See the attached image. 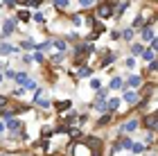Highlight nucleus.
Listing matches in <instances>:
<instances>
[{
	"mask_svg": "<svg viewBox=\"0 0 158 156\" xmlns=\"http://www.w3.org/2000/svg\"><path fill=\"white\" fill-rule=\"evenodd\" d=\"M113 2H102L99 5V9H97V16L99 18H109V16H113V14H115V9H113Z\"/></svg>",
	"mask_w": 158,
	"mask_h": 156,
	"instance_id": "nucleus-1",
	"label": "nucleus"
},
{
	"mask_svg": "<svg viewBox=\"0 0 158 156\" xmlns=\"http://www.w3.org/2000/svg\"><path fill=\"white\" fill-rule=\"evenodd\" d=\"M84 145L90 147L93 152H99V147H102V140L95 138V136H86V138H84Z\"/></svg>",
	"mask_w": 158,
	"mask_h": 156,
	"instance_id": "nucleus-2",
	"label": "nucleus"
},
{
	"mask_svg": "<svg viewBox=\"0 0 158 156\" xmlns=\"http://www.w3.org/2000/svg\"><path fill=\"white\" fill-rule=\"evenodd\" d=\"M124 102L131 104V106H135V104H140V95L135 93V91H129V93H124Z\"/></svg>",
	"mask_w": 158,
	"mask_h": 156,
	"instance_id": "nucleus-3",
	"label": "nucleus"
},
{
	"mask_svg": "<svg viewBox=\"0 0 158 156\" xmlns=\"http://www.w3.org/2000/svg\"><path fill=\"white\" fill-rule=\"evenodd\" d=\"M142 124L149 127L152 131H158V116H147L145 120H142Z\"/></svg>",
	"mask_w": 158,
	"mask_h": 156,
	"instance_id": "nucleus-4",
	"label": "nucleus"
},
{
	"mask_svg": "<svg viewBox=\"0 0 158 156\" xmlns=\"http://www.w3.org/2000/svg\"><path fill=\"white\" fill-rule=\"evenodd\" d=\"M36 104L43 106V109H48V106H50V100L45 97V93H43V91H39V93H36Z\"/></svg>",
	"mask_w": 158,
	"mask_h": 156,
	"instance_id": "nucleus-5",
	"label": "nucleus"
},
{
	"mask_svg": "<svg viewBox=\"0 0 158 156\" xmlns=\"http://www.w3.org/2000/svg\"><path fill=\"white\" fill-rule=\"evenodd\" d=\"M140 84H142V77H138V75H131V77H129V82H127V86H129V88H138Z\"/></svg>",
	"mask_w": 158,
	"mask_h": 156,
	"instance_id": "nucleus-6",
	"label": "nucleus"
},
{
	"mask_svg": "<svg viewBox=\"0 0 158 156\" xmlns=\"http://www.w3.org/2000/svg\"><path fill=\"white\" fill-rule=\"evenodd\" d=\"M14 30H16V23H14V20H5V25H2V34L5 36H9Z\"/></svg>",
	"mask_w": 158,
	"mask_h": 156,
	"instance_id": "nucleus-7",
	"label": "nucleus"
},
{
	"mask_svg": "<svg viewBox=\"0 0 158 156\" xmlns=\"http://www.w3.org/2000/svg\"><path fill=\"white\" fill-rule=\"evenodd\" d=\"M135 129H138V120H129L122 124V131H135Z\"/></svg>",
	"mask_w": 158,
	"mask_h": 156,
	"instance_id": "nucleus-8",
	"label": "nucleus"
},
{
	"mask_svg": "<svg viewBox=\"0 0 158 156\" xmlns=\"http://www.w3.org/2000/svg\"><path fill=\"white\" fill-rule=\"evenodd\" d=\"M7 129H9V131H18L20 129V122L16 118H9V120H7Z\"/></svg>",
	"mask_w": 158,
	"mask_h": 156,
	"instance_id": "nucleus-9",
	"label": "nucleus"
},
{
	"mask_svg": "<svg viewBox=\"0 0 158 156\" xmlns=\"http://www.w3.org/2000/svg\"><path fill=\"white\" fill-rule=\"evenodd\" d=\"M54 106H56V111H68V109H70V102H68V100H63V102L59 100Z\"/></svg>",
	"mask_w": 158,
	"mask_h": 156,
	"instance_id": "nucleus-10",
	"label": "nucleus"
},
{
	"mask_svg": "<svg viewBox=\"0 0 158 156\" xmlns=\"http://www.w3.org/2000/svg\"><path fill=\"white\" fill-rule=\"evenodd\" d=\"M142 52H145V48H142L140 43H133V45H131V54H133V57H138V54H142Z\"/></svg>",
	"mask_w": 158,
	"mask_h": 156,
	"instance_id": "nucleus-11",
	"label": "nucleus"
},
{
	"mask_svg": "<svg viewBox=\"0 0 158 156\" xmlns=\"http://www.w3.org/2000/svg\"><path fill=\"white\" fill-rule=\"evenodd\" d=\"M122 86H124V84H122L120 77H113V79H111V88H113V91H118V88H122Z\"/></svg>",
	"mask_w": 158,
	"mask_h": 156,
	"instance_id": "nucleus-12",
	"label": "nucleus"
},
{
	"mask_svg": "<svg viewBox=\"0 0 158 156\" xmlns=\"http://www.w3.org/2000/svg\"><path fill=\"white\" fill-rule=\"evenodd\" d=\"M118 106H120V97H111V100H109V109L118 111Z\"/></svg>",
	"mask_w": 158,
	"mask_h": 156,
	"instance_id": "nucleus-13",
	"label": "nucleus"
},
{
	"mask_svg": "<svg viewBox=\"0 0 158 156\" xmlns=\"http://www.w3.org/2000/svg\"><path fill=\"white\" fill-rule=\"evenodd\" d=\"M142 39H145V41H152V39H154L152 27H145V30H142Z\"/></svg>",
	"mask_w": 158,
	"mask_h": 156,
	"instance_id": "nucleus-14",
	"label": "nucleus"
},
{
	"mask_svg": "<svg viewBox=\"0 0 158 156\" xmlns=\"http://www.w3.org/2000/svg\"><path fill=\"white\" fill-rule=\"evenodd\" d=\"M142 59H145V61H154V59H156L154 50H145V52H142Z\"/></svg>",
	"mask_w": 158,
	"mask_h": 156,
	"instance_id": "nucleus-15",
	"label": "nucleus"
},
{
	"mask_svg": "<svg viewBox=\"0 0 158 156\" xmlns=\"http://www.w3.org/2000/svg\"><path fill=\"white\" fill-rule=\"evenodd\" d=\"M142 150H145V145H142V143H133L131 145V152L133 154H142Z\"/></svg>",
	"mask_w": 158,
	"mask_h": 156,
	"instance_id": "nucleus-16",
	"label": "nucleus"
},
{
	"mask_svg": "<svg viewBox=\"0 0 158 156\" xmlns=\"http://www.w3.org/2000/svg\"><path fill=\"white\" fill-rule=\"evenodd\" d=\"M16 82H18V84H23V86H25V84L30 82V79H27V75H25V73H18V75H16Z\"/></svg>",
	"mask_w": 158,
	"mask_h": 156,
	"instance_id": "nucleus-17",
	"label": "nucleus"
},
{
	"mask_svg": "<svg viewBox=\"0 0 158 156\" xmlns=\"http://www.w3.org/2000/svg\"><path fill=\"white\" fill-rule=\"evenodd\" d=\"M54 7H56V9H66V7H68V0H54Z\"/></svg>",
	"mask_w": 158,
	"mask_h": 156,
	"instance_id": "nucleus-18",
	"label": "nucleus"
},
{
	"mask_svg": "<svg viewBox=\"0 0 158 156\" xmlns=\"http://www.w3.org/2000/svg\"><path fill=\"white\" fill-rule=\"evenodd\" d=\"M11 52H14L11 45H0V54H11Z\"/></svg>",
	"mask_w": 158,
	"mask_h": 156,
	"instance_id": "nucleus-19",
	"label": "nucleus"
},
{
	"mask_svg": "<svg viewBox=\"0 0 158 156\" xmlns=\"http://www.w3.org/2000/svg\"><path fill=\"white\" fill-rule=\"evenodd\" d=\"M111 61H113V52H106V54H104V61H102V66H109Z\"/></svg>",
	"mask_w": 158,
	"mask_h": 156,
	"instance_id": "nucleus-20",
	"label": "nucleus"
},
{
	"mask_svg": "<svg viewBox=\"0 0 158 156\" xmlns=\"http://www.w3.org/2000/svg\"><path fill=\"white\" fill-rule=\"evenodd\" d=\"M149 73H158V59L149 61Z\"/></svg>",
	"mask_w": 158,
	"mask_h": 156,
	"instance_id": "nucleus-21",
	"label": "nucleus"
},
{
	"mask_svg": "<svg viewBox=\"0 0 158 156\" xmlns=\"http://www.w3.org/2000/svg\"><path fill=\"white\" fill-rule=\"evenodd\" d=\"M109 120H111V116H102V118L97 120V127H104L106 122H109Z\"/></svg>",
	"mask_w": 158,
	"mask_h": 156,
	"instance_id": "nucleus-22",
	"label": "nucleus"
},
{
	"mask_svg": "<svg viewBox=\"0 0 158 156\" xmlns=\"http://www.w3.org/2000/svg\"><path fill=\"white\" fill-rule=\"evenodd\" d=\"M95 109H97V111H104V109H106V102H104V100H97V102H95Z\"/></svg>",
	"mask_w": 158,
	"mask_h": 156,
	"instance_id": "nucleus-23",
	"label": "nucleus"
},
{
	"mask_svg": "<svg viewBox=\"0 0 158 156\" xmlns=\"http://www.w3.org/2000/svg\"><path fill=\"white\" fill-rule=\"evenodd\" d=\"M20 48H23V50H32L34 43H32V41H23V43H20Z\"/></svg>",
	"mask_w": 158,
	"mask_h": 156,
	"instance_id": "nucleus-24",
	"label": "nucleus"
},
{
	"mask_svg": "<svg viewBox=\"0 0 158 156\" xmlns=\"http://www.w3.org/2000/svg\"><path fill=\"white\" fill-rule=\"evenodd\" d=\"M50 61H52L54 66H59V63L63 61V57H61V54H54V57H52V59H50Z\"/></svg>",
	"mask_w": 158,
	"mask_h": 156,
	"instance_id": "nucleus-25",
	"label": "nucleus"
},
{
	"mask_svg": "<svg viewBox=\"0 0 158 156\" xmlns=\"http://www.w3.org/2000/svg\"><path fill=\"white\" fill-rule=\"evenodd\" d=\"M122 36H124L127 41H129V39H133V30H124V32H122Z\"/></svg>",
	"mask_w": 158,
	"mask_h": 156,
	"instance_id": "nucleus-26",
	"label": "nucleus"
},
{
	"mask_svg": "<svg viewBox=\"0 0 158 156\" xmlns=\"http://www.w3.org/2000/svg\"><path fill=\"white\" fill-rule=\"evenodd\" d=\"M54 45H56V48H59V50H61V52H63V50H66V41H54Z\"/></svg>",
	"mask_w": 158,
	"mask_h": 156,
	"instance_id": "nucleus-27",
	"label": "nucleus"
},
{
	"mask_svg": "<svg viewBox=\"0 0 158 156\" xmlns=\"http://www.w3.org/2000/svg\"><path fill=\"white\" fill-rule=\"evenodd\" d=\"M127 68H135V59H133V57H129V59H127Z\"/></svg>",
	"mask_w": 158,
	"mask_h": 156,
	"instance_id": "nucleus-28",
	"label": "nucleus"
},
{
	"mask_svg": "<svg viewBox=\"0 0 158 156\" xmlns=\"http://www.w3.org/2000/svg\"><path fill=\"white\" fill-rule=\"evenodd\" d=\"M73 23H75V25L79 27V25H81V23H84V18H81V16H73Z\"/></svg>",
	"mask_w": 158,
	"mask_h": 156,
	"instance_id": "nucleus-29",
	"label": "nucleus"
},
{
	"mask_svg": "<svg viewBox=\"0 0 158 156\" xmlns=\"http://www.w3.org/2000/svg\"><path fill=\"white\" fill-rule=\"evenodd\" d=\"M34 20H36V23H43V20H45V16H43V14H34Z\"/></svg>",
	"mask_w": 158,
	"mask_h": 156,
	"instance_id": "nucleus-30",
	"label": "nucleus"
},
{
	"mask_svg": "<svg viewBox=\"0 0 158 156\" xmlns=\"http://www.w3.org/2000/svg\"><path fill=\"white\" fill-rule=\"evenodd\" d=\"M25 5H30V7H39V5H41V0H27Z\"/></svg>",
	"mask_w": 158,
	"mask_h": 156,
	"instance_id": "nucleus-31",
	"label": "nucleus"
},
{
	"mask_svg": "<svg viewBox=\"0 0 158 156\" xmlns=\"http://www.w3.org/2000/svg\"><path fill=\"white\" fill-rule=\"evenodd\" d=\"M90 73V70L88 68H79V77H86V75H88Z\"/></svg>",
	"mask_w": 158,
	"mask_h": 156,
	"instance_id": "nucleus-32",
	"label": "nucleus"
},
{
	"mask_svg": "<svg viewBox=\"0 0 158 156\" xmlns=\"http://www.w3.org/2000/svg\"><path fill=\"white\" fill-rule=\"evenodd\" d=\"M18 18H20V20H27V18H30V14H27V11H20Z\"/></svg>",
	"mask_w": 158,
	"mask_h": 156,
	"instance_id": "nucleus-33",
	"label": "nucleus"
},
{
	"mask_svg": "<svg viewBox=\"0 0 158 156\" xmlns=\"http://www.w3.org/2000/svg\"><path fill=\"white\" fill-rule=\"evenodd\" d=\"M90 88H99V79H90Z\"/></svg>",
	"mask_w": 158,
	"mask_h": 156,
	"instance_id": "nucleus-34",
	"label": "nucleus"
},
{
	"mask_svg": "<svg viewBox=\"0 0 158 156\" xmlns=\"http://www.w3.org/2000/svg\"><path fill=\"white\" fill-rule=\"evenodd\" d=\"M34 61H39V63H43L45 59H43V54H41V52H36V57H34Z\"/></svg>",
	"mask_w": 158,
	"mask_h": 156,
	"instance_id": "nucleus-35",
	"label": "nucleus"
},
{
	"mask_svg": "<svg viewBox=\"0 0 158 156\" xmlns=\"http://www.w3.org/2000/svg\"><path fill=\"white\" fill-rule=\"evenodd\" d=\"M25 88H30V91H34V88H36V84H34V82H27V84H25Z\"/></svg>",
	"mask_w": 158,
	"mask_h": 156,
	"instance_id": "nucleus-36",
	"label": "nucleus"
},
{
	"mask_svg": "<svg viewBox=\"0 0 158 156\" xmlns=\"http://www.w3.org/2000/svg\"><path fill=\"white\" fill-rule=\"evenodd\" d=\"M152 48H154V50H158V39H152Z\"/></svg>",
	"mask_w": 158,
	"mask_h": 156,
	"instance_id": "nucleus-37",
	"label": "nucleus"
},
{
	"mask_svg": "<svg viewBox=\"0 0 158 156\" xmlns=\"http://www.w3.org/2000/svg\"><path fill=\"white\" fill-rule=\"evenodd\" d=\"M90 2H93V0H79V5H84V7H88Z\"/></svg>",
	"mask_w": 158,
	"mask_h": 156,
	"instance_id": "nucleus-38",
	"label": "nucleus"
},
{
	"mask_svg": "<svg viewBox=\"0 0 158 156\" xmlns=\"http://www.w3.org/2000/svg\"><path fill=\"white\" fill-rule=\"evenodd\" d=\"M5 5L7 7H14V5H16V0H5Z\"/></svg>",
	"mask_w": 158,
	"mask_h": 156,
	"instance_id": "nucleus-39",
	"label": "nucleus"
},
{
	"mask_svg": "<svg viewBox=\"0 0 158 156\" xmlns=\"http://www.w3.org/2000/svg\"><path fill=\"white\" fill-rule=\"evenodd\" d=\"M7 104V97H2V95H0V106H5Z\"/></svg>",
	"mask_w": 158,
	"mask_h": 156,
	"instance_id": "nucleus-40",
	"label": "nucleus"
},
{
	"mask_svg": "<svg viewBox=\"0 0 158 156\" xmlns=\"http://www.w3.org/2000/svg\"><path fill=\"white\" fill-rule=\"evenodd\" d=\"M2 129H5V124H2V122H0V131H2Z\"/></svg>",
	"mask_w": 158,
	"mask_h": 156,
	"instance_id": "nucleus-41",
	"label": "nucleus"
},
{
	"mask_svg": "<svg viewBox=\"0 0 158 156\" xmlns=\"http://www.w3.org/2000/svg\"><path fill=\"white\" fill-rule=\"evenodd\" d=\"M0 82H2V75H0Z\"/></svg>",
	"mask_w": 158,
	"mask_h": 156,
	"instance_id": "nucleus-42",
	"label": "nucleus"
}]
</instances>
